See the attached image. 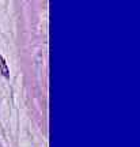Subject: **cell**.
Segmentation results:
<instances>
[{
	"mask_svg": "<svg viewBox=\"0 0 140 147\" xmlns=\"http://www.w3.org/2000/svg\"><path fill=\"white\" fill-rule=\"evenodd\" d=\"M0 71H1V74L4 75L5 78H8V76H10V69H8L7 63H5V60L3 59L1 55H0Z\"/></svg>",
	"mask_w": 140,
	"mask_h": 147,
	"instance_id": "cell-1",
	"label": "cell"
}]
</instances>
